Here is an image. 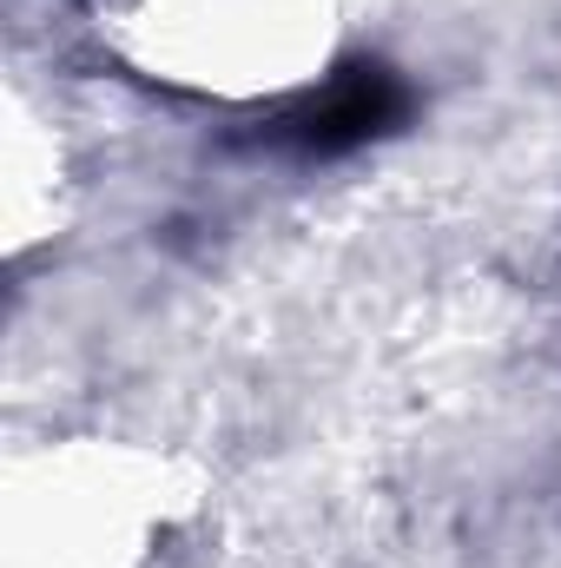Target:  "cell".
<instances>
[{
    "mask_svg": "<svg viewBox=\"0 0 561 568\" xmlns=\"http://www.w3.org/2000/svg\"><path fill=\"white\" fill-rule=\"evenodd\" d=\"M390 106H397V93H390L384 73H350L344 87H330V93L310 106L304 140L310 145H350V140H364V133H377V126L390 120Z\"/></svg>",
    "mask_w": 561,
    "mask_h": 568,
    "instance_id": "obj_1",
    "label": "cell"
}]
</instances>
